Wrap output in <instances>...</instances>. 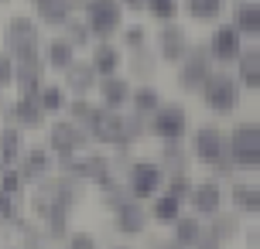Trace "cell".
I'll list each match as a JSON object with an SVG mask.
<instances>
[{
    "label": "cell",
    "mask_w": 260,
    "mask_h": 249,
    "mask_svg": "<svg viewBox=\"0 0 260 249\" xmlns=\"http://www.w3.org/2000/svg\"><path fill=\"white\" fill-rule=\"evenodd\" d=\"M226 154L233 157L236 174H257L260 168V127L257 119H240L226 133Z\"/></svg>",
    "instance_id": "obj_1"
},
{
    "label": "cell",
    "mask_w": 260,
    "mask_h": 249,
    "mask_svg": "<svg viewBox=\"0 0 260 249\" xmlns=\"http://www.w3.org/2000/svg\"><path fill=\"white\" fill-rule=\"evenodd\" d=\"M79 14H82V24L89 27L92 41H113L117 31L127 24L123 21L127 11H123L120 0H82Z\"/></svg>",
    "instance_id": "obj_2"
},
{
    "label": "cell",
    "mask_w": 260,
    "mask_h": 249,
    "mask_svg": "<svg viewBox=\"0 0 260 249\" xmlns=\"http://www.w3.org/2000/svg\"><path fill=\"white\" fill-rule=\"evenodd\" d=\"M123 184H127V191H130L134 201H151V198L165 188V171L151 157H134V160H127V168H123Z\"/></svg>",
    "instance_id": "obj_3"
},
{
    "label": "cell",
    "mask_w": 260,
    "mask_h": 249,
    "mask_svg": "<svg viewBox=\"0 0 260 249\" xmlns=\"http://www.w3.org/2000/svg\"><path fill=\"white\" fill-rule=\"evenodd\" d=\"M4 52H11L17 62L21 58H38L41 52V24L27 14H14L4 27Z\"/></svg>",
    "instance_id": "obj_4"
},
{
    "label": "cell",
    "mask_w": 260,
    "mask_h": 249,
    "mask_svg": "<svg viewBox=\"0 0 260 249\" xmlns=\"http://www.w3.org/2000/svg\"><path fill=\"white\" fill-rule=\"evenodd\" d=\"M199 96H202V103H206L216 116H230V113H236V109H240L243 89H240L236 75H230V72H212V75L202 82Z\"/></svg>",
    "instance_id": "obj_5"
},
{
    "label": "cell",
    "mask_w": 260,
    "mask_h": 249,
    "mask_svg": "<svg viewBox=\"0 0 260 249\" xmlns=\"http://www.w3.org/2000/svg\"><path fill=\"white\" fill-rule=\"evenodd\" d=\"M147 137H157L161 144L188 140V109L182 103H161L147 119Z\"/></svg>",
    "instance_id": "obj_6"
},
{
    "label": "cell",
    "mask_w": 260,
    "mask_h": 249,
    "mask_svg": "<svg viewBox=\"0 0 260 249\" xmlns=\"http://www.w3.org/2000/svg\"><path fill=\"white\" fill-rule=\"evenodd\" d=\"M45 147H48V154H52L55 160L72 157V154H79V150L89 147V133L82 130V127H76L72 119L55 116L52 127L45 123Z\"/></svg>",
    "instance_id": "obj_7"
},
{
    "label": "cell",
    "mask_w": 260,
    "mask_h": 249,
    "mask_svg": "<svg viewBox=\"0 0 260 249\" xmlns=\"http://www.w3.org/2000/svg\"><path fill=\"white\" fill-rule=\"evenodd\" d=\"M212 72H216V62L209 58L206 45H192L188 55L178 62V86H182L185 92H199L202 82H206Z\"/></svg>",
    "instance_id": "obj_8"
},
{
    "label": "cell",
    "mask_w": 260,
    "mask_h": 249,
    "mask_svg": "<svg viewBox=\"0 0 260 249\" xmlns=\"http://www.w3.org/2000/svg\"><path fill=\"white\" fill-rule=\"evenodd\" d=\"M188 48H192V38H188V31H185L178 21L157 27V34H154L157 62H165V65H178L185 55H188Z\"/></svg>",
    "instance_id": "obj_9"
},
{
    "label": "cell",
    "mask_w": 260,
    "mask_h": 249,
    "mask_svg": "<svg viewBox=\"0 0 260 249\" xmlns=\"http://www.w3.org/2000/svg\"><path fill=\"white\" fill-rule=\"evenodd\" d=\"M243 48H247V38H243L233 24H216L212 34H209V45H206L209 58H212L216 65H233Z\"/></svg>",
    "instance_id": "obj_10"
},
{
    "label": "cell",
    "mask_w": 260,
    "mask_h": 249,
    "mask_svg": "<svg viewBox=\"0 0 260 249\" xmlns=\"http://www.w3.org/2000/svg\"><path fill=\"white\" fill-rule=\"evenodd\" d=\"M4 119L11 123V127H17V130L24 133H35V130H45V123H48V116L41 113V106L35 96H17L14 103H4Z\"/></svg>",
    "instance_id": "obj_11"
},
{
    "label": "cell",
    "mask_w": 260,
    "mask_h": 249,
    "mask_svg": "<svg viewBox=\"0 0 260 249\" xmlns=\"http://www.w3.org/2000/svg\"><path fill=\"white\" fill-rule=\"evenodd\" d=\"M222 201H226V188H222V181H216V178H206V181H195L192 184V195H188V212L192 215H199V219H209L212 212L222 209Z\"/></svg>",
    "instance_id": "obj_12"
},
{
    "label": "cell",
    "mask_w": 260,
    "mask_h": 249,
    "mask_svg": "<svg viewBox=\"0 0 260 249\" xmlns=\"http://www.w3.org/2000/svg\"><path fill=\"white\" fill-rule=\"evenodd\" d=\"M17 174L24 178V184H35V181H41V178H48L55 171V157L48 154V147L45 144H31V147H24V154L17 157Z\"/></svg>",
    "instance_id": "obj_13"
},
{
    "label": "cell",
    "mask_w": 260,
    "mask_h": 249,
    "mask_svg": "<svg viewBox=\"0 0 260 249\" xmlns=\"http://www.w3.org/2000/svg\"><path fill=\"white\" fill-rule=\"evenodd\" d=\"M188 154H192L195 160H202V164H212L216 157H222L226 154V130H219V127H199V130L192 133V147H188Z\"/></svg>",
    "instance_id": "obj_14"
},
{
    "label": "cell",
    "mask_w": 260,
    "mask_h": 249,
    "mask_svg": "<svg viewBox=\"0 0 260 249\" xmlns=\"http://www.w3.org/2000/svg\"><path fill=\"white\" fill-rule=\"evenodd\" d=\"M38 58H41V65L48 68V75H62L65 68H69V65L79 58V52L62 38V34H52V38H41Z\"/></svg>",
    "instance_id": "obj_15"
},
{
    "label": "cell",
    "mask_w": 260,
    "mask_h": 249,
    "mask_svg": "<svg viewBox=\"0 0 260 249\" xmlns=\"http://www.w3.org/2000/svg\"><path fill=\"white\" fill-rule=\"evenodd\" d=\"M147 225H151V215H147V209H144V201H123L120 209H113V229H117L120 236L127 239H137L147 232Z\"/></svg>",
    "instance_id": "obj_16"
},
{
    "label": "cell",
    "mask_w": 260,
    "mask_h": 249,
    "mask_svg": "<svg viewBox=\"0 0 260 249\" xmlns=\"http://www.w3.org/2000/svg\"><path fill=\"white\" fill-rule=\"evenodd\" d=\"M48 82V68L41 65V58H14V86L11 89L17 96H35Z\"/></svg>",
    "instance_id": "obj_17"
},
{
    "label": "cell",
    "mask_w": 260,
    "mask_h": 249,
    "mask_svg": "<svg viewBox=\"0 0 260 249\" xmlns=\"http://www.w3.org/2000/svg\"><path fill=\"white\" fill-rule=\"evenodd\" d=\"M86 62L92 65V72H96L100 79H106V75H120V68H123V48L113 45V41H92Z\"/></svg>",
    "instance_id": "obj_18"
},
{
    "label": "cell",
    "mask_w": 260,
    "mask_h": 249,
    "mask_svg": "<svg viewBox=\"0 0 260 249\" xmlns=\"http://www.w3.org/2000/svg\"><path fill=\"white\" fill-rule=\"evenodd\" d=\"M226 195H230L233 212H240V215H257L260 212V188H257V181H250L243 174H236L233 181H230Z\"/></svg>",
    "instance_id": "obj_19"
},
{
    "label": "cell",
    "mask_w": 260,
    "mask_h": 249,
    "mask_svg": "<svg viewBox=\"0 0 260 249\" xmlns=\"http://www.w3.org/2000/svg\"><path fill=\"white\" fill-rule=\"evenodd\" d=\"M130 86L123 75H106V79H100L96 82V96H100V106L103 109H127V103H130Z\"/></svg>",
    "instance_id": "obj_20"
},
{
    "label": "cell",
    "mask_w": 260,
    "mask_h": 249,
    "mask_svg": "<svg viewBox=\"0 0 260 249\" xmlns=\"http://www.w3.org/2000/svg\"><path fill=\"white\" fill-rule=\"evenodd\" d=\"M96 82H100V75L92 72V65L89 62H79V58L62 72V86L69 96H92Z\"/></svg>",
    "instance_id": "obj_21"
},
{
    "label": "cell",
    "mask_w": 260,
    "mask_h": 249,
    "mask_svg": "<svg viewBox=\"0 0 260 249\" xmlns=\"http://www.w3.org/2000/svg\"><path fill=\"white\" fill-rule=\"evenodd\" d=\"M206 232L216 239V242L226 246V242H233V239L243 236V215H240V212H222V209L212 212V215H209Z\"/></svg>",
    "instance_id": "obj_22"
},
{
    "label": "cell",
    "mask_w": 260,
    "mask_h": 249,
    "mask_svg": "<svg viewBox=\"0 0 260 249\" xmlns=\"http://www.w3.org/2000/svg\"><path fill=\"white\" fill-rule=\"evenodd\" d=\"M35 21L45 27H62L69 17H76V0H31Z\"/></svg>",
    "instance_id": "obj_23"
},
{
    "label": "cell",
    "mask_w": 260,
    "mask_h": 249,
    "mask_svg": "<svg viewBox=\"0 0 260 249\" xmlns=\"http://www.w3.org/2000/svg\"><path fill=\"white\" fill-rule=\"evenodd\" d=\"M233 65H236V82H240V89L257 92L260 89V52L257 48H253V45L243 48Z\"/></svg>",
    "instance_id": "obj_24"
},
{
    "label": "cell",
    "mask_w": 260,
    "mask_h": 249,
    "mask_svg": "<svg viewBox=\"0 0 260 249\" xmlns=\"http://www.w3.org/2000/svg\"><path fill=\"white\" fill-rule=\"evenodd\" d=\"M161 103H165V99H161V89H157L154 82H137V86L130 89V103L127 106H130V113L151 119V113H154Z\"/></svg>",
    "instance_id": "obj_25"
},
{
    "label": "cell",
    "mask_w": 260,
    "mask_h": 249,
    "mask_svg": "<svg viewBox=\"0 0 260 249\" xmlns=\"http://www.w3.org/2000/svg\"><path fill=\"white\" fill-rule=\"evenodd\" d=\"M168 229H171V239H175L178 246L192 249L195 242H199V236L206 232V222H202L199 215H192V212H182V215H178V219H175Z\"/></svg>",
    "instance_id": "obj_26"
},
{
    "label": "cell",
    "mask_w": 260,
    "mask_h": 249,
    "mask_svg": "<svg viewBox=\"0 0 260 249\" xmlns=\"http://www.w3.org/2000/svg\"><path fill=\"white\" fill-rule=\"evenodd\" d=\"M182 212H185V205L178 201V198H171L168 191H157V195L147 201V215H151V222H154V225H165V229H168V225L175 222Z\"/></svg>",
    "instance_id": "obj_27"
},
{
    "label": "cell",
    "mask_w": 260,
    "mask_h": 249,
    "mask_svg": "<svg viewBox=\"0 0 260 249\" xmlns=\"http://www.w3.org/2000/svg\"><path fill=\"white\" fill-rule=\"evenodd\" d=\"M230 24H233L243 38H257L260 34V4L257 0H236L233 21H230Z\"/></svg>",
    "instance_id": "obj_28"
},
{
    "label": "cell",
    "mask_w": 260,
    "mask_h": 249,
    "mask_svg": "<svg viewBox=\"0 0 260 249\" xmlns=\"http://www.w3.org/2000/svg\"><path fill=\"white\" fill-rule=\"evenodd\" d=\"M35 99H38L41 113H45L48 119H55V116H62V113H65V106H69V92H65L62 82H45V86L35 92Z\"/></svg>",
    "instance_id": "obj_29"
},
{
    "label": "cell",
    "mask_w": 260,
    "mask_h": 249,
    "mask_svg": "<svg viewBox=\"0 0 260 249\" xmlns=\"http://www.w3.org/2000/svg\"><path fill=\"white\" fill-rule=\"evenodd\" d=\"M182 11L195 24H219L226 14V0H182Z\"/></svg>",
    "instance_id": "obj_30"
},
{
    "label": "cell",
    "mask_w": 260,
    "mask_h": 249,
    "mask_svg": "<svg viewBox=\"0 0 260 249\" xmlns=\"http://www.w3.org/2000/svg\"><path fill=\"white\" fill-rule=\"evenodd\" d=\"M24 130H17V127H11V123H4L0 127V164L4 168H14L17 164V157L24 154Z\"/></svg>",
    "instance_id": "obj_31"
},
{
    "label": "cell",
    "mask_w": 260,
    "mask_h": 249,
    "mask_svg": "<svg viewBox=\"0 0 260 249\" xmlns=\"http://www.w3.org/2000/svg\"><path fill=\"white\" fill-rule=\"evenodd\" d=\"M188 160H192V154H188V140L161 144V157H157V164H161L165 174H182V171H188Z\"/></svg>",
    "instance_id": "obj_32"
},
{
    "label": "cell",
    "mask_w": 260,
    "mask_h": 249,
    "mask_svg": "<svg viewBox=\"0 0 260 249\" xmlns=\"http://www.w3.org/2000/svg\"><path fill=\"white\" fill-rule=\"evenodd\" d=\"M130 65V75H134V82H151L154 79V72L161 68V62H157V55L144 45V48H137V52H130L127 58Z\"/></svg>",
    "instance_id": "obj_33"
},
{
    "label": "cell",
    "mask_w": 260,
    "mask_h": 249,
    "mask_svg": "<svg viewBox=\"0 0 260 249\" xmlns=\"http://www.w3.org/2000/svg\"><path fill=\"white\" fill-rule=\"evenodd\" d=\"M38 219H41L38 229L48 236V242H65V236L72 232V225H69V212H65V209H48V212H41Z\"/></svg>",
    "instance_id": "obj_34"
},
{
    "label": "cell",
    "mask_w": 260,
    "mask_h": 249,
    "mask_svg": "<svg viewBox=\"0 0 260 249\" xmlns=\"http://www.w3.org/2000/svg\"><path fill=\"white\" fill-rule=\"evenodd\" d=\"M96 188H100V205H103V209H110V212L120 209L123 201H130V191H127V184H123V178H120V174L103 178Z\"/></svg>",
    "instance_id": "obj_35"
},
{
    "label": "cell",
    "mask_w": 260,
    "mask_h": 249,
    "mask_svg": "<svg viewBox=\"0 0 260 249\" xmlns=\"http://www.w3.org/2000/svg\"><path fill=\"white\" fill-rule=\"evenodd\" d=\"M96 109H100V103H92L89 96H69V106H65V119H72L76 127H82V130H89L92 116H96Z\"/></svg>",
    "instance_id": "obj_36"
},
{
    "label": "cell",
    "mask_w": 260,
    "mask_h": 249,
    "mask_svg": "<svg viewBox=\"0 0 260 249\" xmlns=\"http://www.w3.org/2000/svg\"><path fill=\"white\" fill-rule=\"evenodd\" d=\"M62 38L76 48V52H86V48H92V34H89V27L82 24V17H69L62 24Z\"/></svg>",
    "instance_id": "obj_37"
},
{
    "label": "cell",
    "mask_w": 260,
    "mask_h": 249,
    "mask_svg": "<svg viewBox=\"0 0 260 249\" xmlns=\"http://www.w3.org/2000/svg\"><path fill=\"white\" fill-rule=\"evenodd\" d=\"M144 11L151 14L157 24H171V21H178V14H182V0H147Z\"/></svg>",
    "instance_id": "obj_38"
},
{
    "label": "cell",
    "mask_w": 260,
    "mask_h": 249,
    "mask_svg": "<svg viewBox=\"0 0 260 249\" xmlns=\"http://www.w3.org/2000/svg\"><path fill=\"white\" fill-rule=\"evenodd\" d=\"M117 38L123 52H137V48H144L151 41V34H147V24H123L117 31Z\"/></svg>",
    "instance_id": "obj_39"
},
{
    "label": "cell",
    "mask_w": 260,
    "mask_h": 249,
    "mask_svg": "<svg viewBox=\"0 0 260 249\" xmlns=\"http://www.w3.org/2000/svg\"><path fill=\"white\" fill-rule=\"evenodd\" d=\"M192 174H188V171H182V174H165V188H161V191H168L171 198H178V201H188V195H192Z\"/></svg>",
    "instance_id": "obj_40"
},
{
    "label": "cell",
    "mask_w": 260,
    "mask_h": 249,
    "mask_svg": "<svg viewBox=\"0 0 260 249\" xmlns=\"http://www.w3.org/2000/svg\"><path fill=\"white\" fill-rule=\"evenodd\" d=\"M206 168H209V174H212L216 181H233V178H236V164H233V157H230V154L216 157L212 164H206Z\"/></svg>",
    "instance_id": "obj_41"
},
{
    "label": "cell",
    "mask_w": 260,
    "mask_h": 249,
    "mask_svg": "<svg viewBox=\"0 0 260 249\" xmlns=\"http://www.w3.org/2000/svg\"><path fill=\"white\" fill-rule=\"evenodd\" d=\"M14 86V55L0 48V92Z\"/></svg>",
    "instance_id": "obj_42"
},
{
    "label": "cell",
    "mask_w": 260,
    "mask_h": 249,
    "mask_svg": "<svg viewBox=\"0 0 260 249\" xmlns=\"http://www.w3.org/2000/svg\"><path fill=\"white\" fill-rule=\"evenodd\" d=\"M65 249H100L92 232H69L65 236Z\"/></svg>",
    "instance_id": "obj_43"
},
{
    "label": "cell",
    "mask_w": 260,
    "mask_h": 249,
    "mask_svg": "<svg viewBox=\"0 0 260 249\" xmlns=\"http://www.w3.org/2000/svg\"><path fill=\"white\" fill-rule=\"evenodd\" d=\"M147 249H185V246H178V242H175V239H151V242H147Z\"/></svg>",
    "instance_id": "obj_44"
},
{
    "label": "cell",
    "mask_w": 260,
    "mask_h": 249,
    "mask_svg": "<svg viewBox=\"0 0 260 249\" xmlns=\"http://www.w3.org/2000/svg\"><path fill=\"white\" fill-rule=\"evenodd\" d=\"M192 249H222V242H216L209 232H202V236H199V242H195Z\"/></svg>",
    "instance_id": "obj_45"
},
{
    "label": "cell",
    "mask_w": 260,
    "mask_h": 249,
    "mask_svg": "<svg viewBox=\"0 0 260 249\" xmlns=\"http://www.w3.org/2000/svg\"><path fill=\"white\" fill-rule=\"evenodd\" d=\"M257 242H260V229H257V225H250V229H247V249H257Z\"/></svg>",
    "instance_id": "obj_46"
},
{
    "label": "cell",
    "mask_w": 260,
    "mask_h": 249,
    "mask_svg": "<svg viewBox=\"0 0 260 249\" xmlns=\"http://www.w3.org/2000/svg\"><path fill=\"white\" fill-rule=\"evenodd\" d=\"M120 4H123V11H144L147 0H120Z\"/></svg>",
    "instance_id": "obj_47"
},
{
    "label": "cell",
    "mask_w": 260,
    "mask_h": 249,
    "mask_svg": "<svg viewBox=\"0 0 260 249\" xmlns=\"http://www.w3.org/2000/svg\"><path fill=\"white\" fill-rule=\"evenodd\" d=\"M113 249H134V246H113Z\"/></svg>",
    "instance_id": "obj_48"
},
{
    "label": "cell",
    "mask_w": 260,
    "mask_h": 249,
    "mask_svg": "<svg viewBox=\"0 0 260 249\" xmlns=\"http://www.w3.org/2000/svg\"><path fill=\"white\" fill-rule=\"evenodd\" d=\"M0 109H4V92H0Z\"/></svg>",
    "instance_id": "obj_49"
},
{
    "label": "cell",
    "mask_w": 260,
    "mask_h": 249,
    "mask_svg": "<svg viewBox=\"0 0 260 249\" xmlns=\"http://www.w3.org/2000/svg\"><path fill=\"white\" fill-rule=\"evenodd\" d=\"M0 4H11V0H0Z\"/></svg>",
    "instance_id": "obj_50"
},
{
    "label": "cell",
    "mask_w": 260,
    "mask_h": 249,
    "mask_svg": "<svg viewBox=\"0 0 260 249\" xmlns=\"http://www.w3.org/2000/svg\"><path fill=\"white\" fill-rule=\"evenodd\" d=\"M0 171H4V164H0Z\"/></svg>",
    "instance_id": "obj_51"
}]
</instances>
